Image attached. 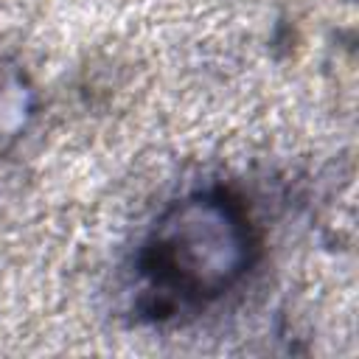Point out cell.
I'll list each match as a JSON object with an SVG mask.
<instances>
[{"label":"cell","instance_id":"2","mask_svg":"<svg viewBox=\"0 0 359 359\" xmlns=\"http://www.w3.org/2000/svg\"><path fill=\"white\" fill-rule=\"evenodd\" d=\"M34 112L36 93L25 70L8 59H0V154L22 137Z\"/></svg>","mask_w":359,"mask_h":359},{"label":"cell","instance_id":"1","mask_svg":"<svg viewBox=\"0 0 359 359\" xmlns=\"http://www.w3.org/2000/svg\"><path fill=\"white\" fill-rule=\"evenodd\" d=\"M258 250V230L233 191L208 188L171 202L137 250L151 314L219 300L247 278Z\"/></svg>","mask_w":359,"mask_h":359}]
</instances>
